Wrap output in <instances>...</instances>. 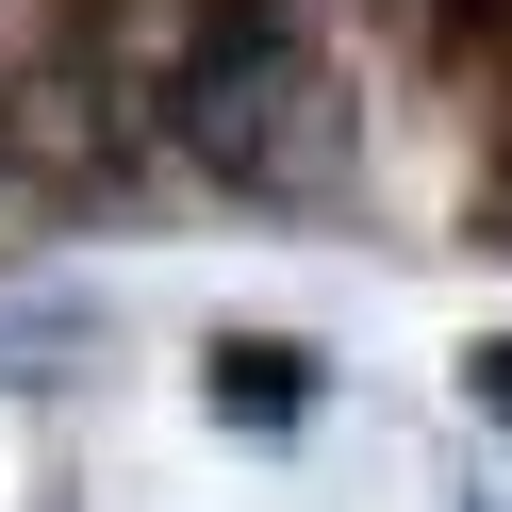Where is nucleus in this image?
Wrapping results in <instances>:
<instances>
[{
  "label": "nucleus",
  "instance_id": "nucleus-1",
  "mask_svg": "<svg viewBox=\"0 0 512 512\" xmlns=\"http://www.w3.org/2000/svg\"><path fill=\"white\" fill-rule=\"evenodd\" d=\"M479 397H496V413H512V347H496V364H479Z\"/></svg>",
  "mask_w": 512,
  "mask_h": 512
}]
</instances>
